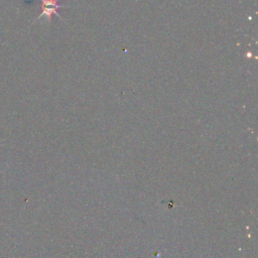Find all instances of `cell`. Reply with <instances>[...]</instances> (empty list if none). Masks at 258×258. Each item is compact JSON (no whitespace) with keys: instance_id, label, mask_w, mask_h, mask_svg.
I'll use <instances>...</instances> for the list:
<instances>
[{"instance_id":"obj_1","label":"cell","mask_w":258,"mask_h":258,"mask_svg":"<svg viewBox=\"0 0 258 258\" xmlns=\"http://www.w3.org/2000/svg\"><path fill=\"white\" fill-rule=\"evenodd\" d=\"M40 1H41V9H42V11H41V13L39 14V16L37 17L36 20H38L39 18L45 16L47 18V20L50 21L51 20V16L53 14H55L56 16L61 18L60 15L58 14L57 10L62 6V4H59L57 2V0H40Z\"/></svg>"}]
</instances>
